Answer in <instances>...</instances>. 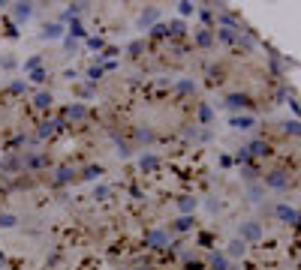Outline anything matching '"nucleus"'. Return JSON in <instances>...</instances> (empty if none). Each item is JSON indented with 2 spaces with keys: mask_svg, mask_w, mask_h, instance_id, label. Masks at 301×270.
<instances>
[{
  "mask_svg": "<svg viewBox=\"0 0 301 270\" xmlns=\"http://www.w3.org/2000/svg\"><path fill=\"white\" fill-rule=\"evenodd\" d=\"M238 252H244V243H241V240L232 243V255H238Z\"/></svg>",
  "mask_w": 301,
  "mask_h": 270,
  "instance_id": "9",
  "label": "nucleus"
},
{
  "mask_svg": "<svg viewBox=\"0 0 301 270\" xmlns=\"http://www.w3.org/2000/svg\"><path fill=\"white\" fill-rule=\"evenodd\" d=\"M244 234H247V237H259V225H253V222L244 225Z\"/></svg>",
  "mask_w": 301,
  "mask_h": 270,
  "instance_id": "7",
  "label": "nucleus"
},
{
  "mask_svg": "<svg viewBox=\"0 0 301 270\" xmlns=\"http://www.w3.org/2000/svg\"><path fill=\"white\" fill-rule=\"evenodd\" d=\"M211 267H214V270H223V267H226V258H223V255H220V258H214V261H211Z\"/></svg>",
  "mask_w": 301,
  "mask_h": 270,
  "instance_id": "8",
  "label": "nucleus"
},
{
  "mask_svg": "<svg viewBox=\"0 0 301 270\" xmlns=\"http://www.w3.org/2000/svg\"><path fill=\"white\" fill-rule=\"evenodd\" d=\"M250 150H253L256 156H268V153H271V147H268L265 141H253V144H250Z\"/></svg>",
  "mask_w": 301,
  "mask_h": 270,
  "instance_id": "3",
  "label": "nucleus"
},
{
  "mask_svg": "<svg viewBox=\"0 0 301 270\" xmlns=\"http://www.w3.org/2000/svg\"><path fill=\"white\" fill-rule=\"evenodd\" d=\"M235 126H238V129H250V126H253V120H250V117H238V120H235Z\"/></svg>",
  "mask_w": 301,
  "mask_h": 270,
  "instance_id": "6",
  "label": "nucleus"
},
{
  "mask_svg": "<svg viewBox=\"0 0 301 270\" xmlns=\"http://www.w3.org/2000/svg\"><path fill=\"white\" fill-rule=\"evenodd\" d=\"M36 105H39V108L51 105V96H48V93H39V96H36Z\"/></svg>",
  "mask_w": 301,
  "mask_h": 270,
  "instance_id": "5",
  "label": "nucleus"
},
{
  "mask_svg": "<svg viewBox=\"0 0 301 270\" xmlns=\"http://www.w3.org/2000/svg\"><path fill=\"white\" fill-rule=\"evenodd\" d=\"M265 183H268V186L283 189V186H289V177H286L283 171H274V174H268V177H265Z\"/></svg>",
  "mask_w": 301,
  "mask_h": 270,
  "instance_id": "1",
  "label": "nucleus"
},
{
  "mask_svg": "<svg viewBox=\"0 0 301 270\" xmlns=\"http://www.w3.org/2000/svg\"><path fill=\"white\" fill-rule=\"evenodd\" d=\"M277 216H280L283 222H289V225H295V219H298V213L289 210V207H277Z\"/></svg>",
  "mask_w": 301,
  "mask_h": 270,
  "instance_id": "2",
  "label": "nucleus"
},
{
  "mask_svg": "<svg viewBox=\"0 0 301 270\" xmlns=\"http://www.w3.org/2000/svg\"><path fill=\"white\" fill-rule=\"evenodd\" d=\"M229 105H232V108H238V105H250V99H247V96H238V93H232V96H229Z\"/></svg>",
  "mask_w": 301,
  "mask_h": 270,
  "instance_id": "4",
  "label": "nucleus"
},
{
  "mask_svg": "<svg viewBox=\"0 0 301 270\" xmlns=\"http://www.w3.org/2000/svg\"><path fill=\"white\" fill-rule=\"evenodd\" d=\"M0 225H6V228H9V225H15V219H12V216H0Z\"/></svg>",
  "mask_w": 301,
  "mask_h": 270,
  "instance_id": "10",
  "label": "nucleus"
}]
</instances>
